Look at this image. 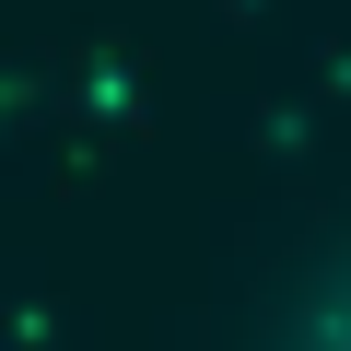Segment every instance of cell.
<instances>
[{
    "mask_svg": "<svg viewBox=\"0 0 351 351\" xmlns=\"http://www.w3.org/2000/svg\"><path fill=\"white\" fill-rule=\"evenodd\" d=\"M293 351H351V269L304 304V328H293Z\"/></svg>",
    "mask_w": 351,
    "mask_h": 351,
    "instance_id": "obj_1",
    "label": "cell"
}]
</instances>
